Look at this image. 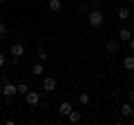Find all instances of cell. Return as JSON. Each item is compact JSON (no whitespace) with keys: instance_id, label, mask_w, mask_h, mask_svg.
Masks as SVG:
<instances>
[{"instance_id":"12","label":"cell","mask_w":134,"mask_h":125,"mask_svg":"<svg viewBox=\"0 0 134 125\" xmlns=\"http://www.w3.org/2000/svg\"><path fill=\"white\" fill-rule=\"evenodd\" d=\"M116 16H119V20H127L130 18V7H121V9L116 11Z\"/></svg>"},{"instance_id":"6","label":"cell","mask_w":134,"mask_h":125,"mask_svg":"<svg viewBox=\"0 0 134 125\" xmlns=\"http://www.w3.org/2000/svg\"><path fill=\"white\" fill-rule=\"evenodd\" d=\"M105 52L107 54H116V52H119V38H110V40H107V43H105Z\"/></svg>"},{"instance_id":"22","label":"cell","mask_w":134,"mask_h":125,"mask_svg":"<svg viewBox=\"0 0 134 125\" xmlns=\"http://www.w3.org/2000/svg\"><path fill=\"white\" fill-rule=\"evenodd\" d=\"M127 43H130V49H132V54H134V38H130Z\"/></svg>"},{"instance_id":"7","label":"cell","mask_w":134,"mask_h":125,"mask_svg":"<svg viewBox=\"0 0 134 125\" xmlns=\"http://www.w3.org/2000/svg\"><path fill=\"white\" fill-rule=\"evenodd\" d=\"M72 110H74V107H72V103H69V101H63L60 105H58V112H60L63 116H67V114H69Z\"/></svg>"},{"instance_id":"26","label":"cell","mask_w":134,"mask_h":125,"mask_svg":"<svg viewBox=\"0 0 134 125\" xmlns=\"http://www.w3.org/2000/svg\"><path fill=\"white\" fill-rule=\"evenodd\" d=\"M0 43H2V36H0Z\"/></svg>"},{"instance_id":"4","label":"cell","mask_w":134,"mask_h":125,"mask_svg":"<svg viewBox=\"0 0 134 125\" xmlns=\"http://www.w3.org/2000/svg\"><path fill=\"white\" fill-rule=\"evenodd\" d=\"M43 92H56V78H52V76H47V78H43Z\"/></svg>"},{"instance_id":"20","label":"cell","mask_w":134,"mask_h":125,"mask_svg":"<svg viewBox=\"0 0 134 125\" xmlns=\"http://www.w3.org/2000/svg\"><path fill=\"white\" fill-rule=\"evenodd\" d=\"M5 62H7V58H5V54H0V67H5Z\"/></svg>"},{"instance_id":"21","label":"cell","mask_w":134,"mask_h":125,"mask_svg":"<svg viewBox=\"0 0 134 125\" xmlns=\"http://www.w3.org/2000/svg\"><path fill=\"white\" fill-rule=\"evenodd\" d=\"M127 98H130V103H134V92H127Z\"/></svg>"},{"instance_id":"13","label":"cell","mask_w":134,"mask_h":125,"mask_svg":"<svg viewBox=\"0 0 134 125\" xmlns=\"http://www.w3.org/2000/svg\"><path fill=\"white\" fill-rule=\"evenodd\" d=\"M67 118H69V123H78V121H81V112H78V110H72L69 114H67Z\"/></svg>"},{"instance_id":"14","label":"cell","mask_w":134,"mask_h":125,"mask_svg":"<svg viewBox=\"0 0 134 125\" xmlns=\"http://www.w3.org/2000/svg\"><path fill=\"white\" fill-rule=\"evenodd\" d=\"M47 7H49L52 11H60L63 2H60V0H47Z\"/></svg>"},{"instance_id":"18","label":"cell","mask_w":134,"mask_h":125,"mask_svg":"<svg viewBox=\"0 0 134 125\" xmlns=\"http://www.w3.org/2000/svg\"><path fill=\"white\" fill-rule=\"evenodd\" d=\"M5 34H7V25L0 22V36H5Z\"/></svg>"},{"instance_id":"2","label":"cell","mask_w":134,"mask_h":125,"mask_svg":"<svg viewBox=\"0 0 134 125\" xmlns=\"http://www.w3.org/2000/svg\"><path fill=\"white\" fill-rule=\"evenodd\" d=\"M25 103H27L29 107H36L40 103V94L38 92H27V94H25Z\"/></svg>"},{"instance_id":"5","label":"cell","mask_w":134,"mask_h":125,"mask_svg":"<svg viewBox=\"0 0 134 125\" xmlns=\"http://www.w3.org/2000/svg\"><path fill=\"white\" fill-rule=\"evenodd\" d=\"M2 94H5L7 98H11L14 94H18V89H16L14 83H2Z\"/></svg>"},{"instance_id":"15","label":"cell","mask_w":134,"mask_h":125,"mask_svg":"<svg viewBox=\"0 0 134 125\" xmlns=\"http://www.w3.org/2000/svg\"><path fill=\"white\" fill-rule=\"evenodd\" d=\"M36 58H38L40 62H45V60H47V52H45L43 47H38V52H36Z\"/></svg>"},{"instance_id":"27","label":"cell","mask_w":134,"mask_h":125,"mask_svg":"<svg viewBox=\"0 0 134 125\" xmlns=\"http://www.w3.org/2000/svg\"><path fill=\"white\" fill-rule=\"evenodd\" d=\"M0 112H2V105H0Z\"/></svg>"},{"instance_id":"8","label":"cell","mask_w":134,"mask_h":125,"mask_svg":"<svg viewBox=\"0 0 134 125\" xmlns=\"http://www.w3.org/2000/svg\"><path fill=\"white\" fill-rule=\"evenodd\" d=\"M132 107H134V105H132L130 101L123 103V105H121V116H123V118H130V114H132Z\"/></svg>"},{"instance_id":"11","label":"cell","mask_w":134,"mask_h":125,"mask_svg":"<svg viewBox=\"0 0 134 125\" xmlns=\"http://www.w3.org/2000/svg\"><path fill=\"white\" fill-rule=\"evenodd\" d=\"M130 38H132V31H130L127 27H123V29L119 31V40H125V43H127Z\"/></svg>"},{"instance_id":"10","label":"cell","mask_w":134,"mask_h":125,"mask_svg":"<svg viewBox=\"0 0 134 125\" xmlns=\"http://www.w3.org/2000/svg\"><path fill=\"white\" fill-rule=\"evenodd\" d=\"M31 74H34V76H40V74H45V67H43V62H34V65H31Z\"/></svg>"},{"instance_id":"1","label":"cell","mask_w":134,"mask_h":125,"mask_svg":"<svg viewBox=\"0 0 134 125\" xmlns=\"http://www.w3.org/2000/svg\"><path fill=\"white\" fill-rule=\"evenodd\" d=\"M87 22H90V27H94V29L103 27V25H105V14H103L100 9H92L90 14H87Z\"/></svg>"},{"instance_id":"25","label":"cell","mask_w":134,"mask_h":125,"mask_svg":"<svg viewBox=\"0 0 134 125\" xmlns=\"http://www.w3.org/2000/svg\"><path fill=\"white\" fill-rule=\"evenodd\" d=\"M130 5H134V0H130Z\"/></svg>"},{"instance_id":"16","label":"cell","mask_w":134,"mask_h":125,"mask_svg":"<svg viewBox=\"0 0 134 125\" xmlns=\"http://www.w3.org/2000/svg\"><path fill=\"white\" fill-rule=\"evenodd\" d=\"M16 89H18V94H23V96H25V94L29 92V85H27V83H20V85H16Z\"/></svg>"},{"instance_id":"3","label":"cell","mask_w":134,"mask_h":125,"mask_svg":"<svg viewBox=\"0 0 134 125\" xmlns=\"http://www.w3.org/2000/svg\"><path fill=\"white\" fill-rule=\"evenodd\" d=\"M9 54H11V56H14V58H20V56H25V45L20 43V40H16V43L11 45Z\"/></svg>"},{"instance_id":"19","label":"cell","mask_w":134,"mask_h":125,"mask_svg":"<svg viewBox=\"0 0 134 125\" xmlns=\"http://www.w3.org/2000/svg\"><path fill=\"white\" fill-rule=\"evenodd\" d=\"M92 9H100V0H94L92 2Z\"/></svg>"},{"instance_id":"23","label":"cell","mask_w":134,"mask_h":125,"mask_svg":"<svg viewBox=\"0 0 134 125\" xmlns=\"http://www.w3.org/2000/svg\"><path fill=\"white\" fill-rule=\"evenodd\" d=\"M130 121H132V123H134V107H132V114H130Z\"/></svg>"},{"instance_id":"24","label":"cell","mask_w":134,"mask_h":125,"mask_svg":"<svg viewBox=\"0 0 134 125\" xmlns=\"http://www.w3.org/2000/svg\"><path fill=\"white\" fill-rule=\"evenodd\" d=\"M5 2H7V0H0V5H5Z\"/></svg>"},{"instance_id":"9","label":"cell","mask_w":134,"mask_h":125,"mask_svg":"<svg viewBox=\"0 0 134 125\" xmlns=\"http://www.w3.org/2000/svg\"><path fill=\"white\" fill-rule=\"evenodd\" d=\"M123 67L127 69V72H134V56H130V54H127V56L123 58Z\"/></svg>"},{"instance_id":"17","label":"cell","mask_w":134,"mask_h":125,"mask_svg":"<svg viewBox=\"0 0 134 125\" xmlns=\"http://www.w3.org/2000/svg\"><path fill=\"white\" fill-rule=\"evenodd\" d=\"M78 103H81V105H87V103H90V94H85V92L78 94Z\"/></svg>"}]
</instances>
